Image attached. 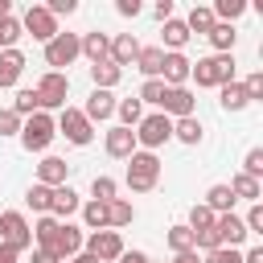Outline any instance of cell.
<instances>
[{
    "label": "cell",
    "instance_id": "obj_1",
    "mask_svg": "<svg viewBox=\"0 0 263 263\" xmlns=\"http://www.w3.org/2000/svg\"><path fill=\"white\" fill-rule=\"evenodd\" d=\"M189 78L197 82V86H226V82H234V58L230 53H210V58H197L193 66H189Z\"/></svg>",
    "mask_w": 263,
    "mask_h": 263
},
{
    "label": "cell",
    "instance_id": "obj_2",
    "mask_svg": "<svg viewBox=\"0 0 263 263\" xmlns=\"http://www.w3.org/2000/svg\"><path fill=\"white\" fill-rule=\"evenodd\" d=\"M156 181H160V160H156V152H132L127 156V189L132 193H148V189H156Z\"/></svg>",
    "mask_w": 263,
    "mask_h": 263
},
{
    "label": "cell",
    "instance_id": "obj_3",
    "mask_svg": "<svg viewBox=\"0 0 263 263\" xmlns=\"http://www.w3.org/2000/svg\"><path fill=\"white\" fill-rule=\"evenodd\" d=\"M53 136H58V123H53L49 111H37V115H29V119L21 123V144H25L29 152H45V148L53 144Z\"/></svg>",
    "mask_w": 263,
    "mask_h": 263
},
{
    "label": "cell",
    "instance_id": "obj_4",
    "mask_svg": "<svg viewBox=\"0 0 263 263\" xmlns=\"http://www.w3.org/2000/svg\"><path fill=\"white\" fill-rule=\"evenodd\" d=\"M0 247H8L12 255H21V251L33 247V226L25 222V214H16V210L0 214Z\"/></svg>",
    "mask_w": 263,
    "mask_h": 263
},
{
    "label": "cell",
    "instance_id": "obj_5",
    "mask_svg": "<svg viewBox=\"0 0 263 263\" xmlns=\"http://www.w3.org/2000/svg\"><path fill=\"white\" fill-rule=\"evenodd\" d=\"M168 140H173V119L160 115V111H152V115H144V119L136 123V144H140L144 152H156V148L168 144Z\"/></svg>",
    "mask_w": 263,
    "mask_h": 263
},
{
    "label": "cell",
    "instance_id": "obj_6",
    "mask_svg": "<svg viewBox=\"0 0 263 263\" xmlns=\"http://www.w3.org/2000/svg\"><path fill=\"white\" fill-rule=\"evenodd\" d=\"M33 90H37L41 111H49V107H66V95H70V74H66V70H45V74H41V82H37Z\"/></svg>",
    "mask_w": 263,
    "mask_h": 263
},
{
    "label": "cell",
    "instance_id": "obj_7",
    "mask_svg": "<svg viewBox=\"0 0 263 263\" xmlns=\"http://www.w3.org/2000/svg\"><path fill=\"white\" fill-rule=\"evenodd\" d=\"M82 251L95 263H115L123 255V238H119V230H95L90 238H82Z\"/></svg>",
    "mask_w": 263,
    "mask_h": 263
},
{
    "label": "cell",
    "instance_id": "obj_8",
    "mask_svg": "<svg viewBox=\"0 0 263 263\" xmlns=\"http://www.w3.org/2000/svg\"><path fill=\"white\" fill-rule=\"evenodd\" d=\"M53 123H58V132H62L70 144H78V148L95 140V127H90V119H86L78 107H62V115H58Z\"/></svg>",
    "mask_w": 263,
    "mask_h": 263
},
{
    "label": "cell",
    "instance_id": "obj_9",
    "mask_svg": "<svg viewBox=\"0 0 263 263\" xmlns=\"http://www.w3.org/2000/svg\"><path fill=\"white\" fill-rule=\"evenodd\" d=\"M21 29H25V33H33V41H45V45L62 33V29H58V21L45 12V4H33V8L25 12V21H21Z\"/></svg>",
    "mask_w": 263,
    "mask_h": 263
},
{
    "label": "cell",
    "instance_id": "obj_10",
    "mask_svg": "<svg viewBox=\"0 0 263 263\" xmlns=\"http://www.w3.org/2000/svg\"><path fill=\"white\" fill-rule=\"evenodd\" d=\"M214 234H218V247H230V251H238V247L251 238L238 214H218V218H214Z\"/></svg>",
    "mask_w": 263,
    "mask_h": 263
},
{
    "label": "cell",
    "instance_id": "obj_11",
    "mask_svg": "<svg viewBox=\"0 0 263 263\" xmlns=\"http://www.w3.org/2000/svg\"><path fill=\"white\" fill-rule=\"evenodd\" d=\"M74 58H78V33H58V37L45 45V62H49L53 70L70 66Z\"/></svg>",
    "mask_w": 263,
    "mask_h": 263
},
{
    "label": "cell",
    "instance_id": "obj_12",
    "mask_svg": "<svg viewBox=\"0 0 263 263\" xmlns=\"http://www.w3.org/2000/svg\"><path fill=\"white\" fill-rule=\"evenodd\" d=\"M193 95H189V86H164V99H160V115H177V119H185V115H193Z\"/></svg>",
    "mask_w": 263,
    "mask_h": 263
},
{
    "label": "cell",
    "instance_id": "obj_13",
    "mask_svg": "<svg viewBox=\"0 0 263 263\" xmlns=\"http://www.w3.org/2000/svg\"><path fill=\"white\" fill-rule=\"evenodd\" d=\"M140 49H144V45L136 41V33H115V37H111V49H107V58H111V62L123 70V66H132V62L140 58Z\"/></svg>",
    "mask_w": 263,
    "mask_h": 263
},
{
    "label": "cell",
    "instance_id": "obj_14",
    "mask_svg": "<svg viewBox=\"0 0 263 263\" xmlns=\"http://www.w3.org/2000/svg\"><path fill=\"white\" fill-rule=\"evenodd\" d=\"M189 58L185 53H164V66H160V82L164 86H185L189 82Z\"/></svg>",
    "mask_w": 263,
    "mask_h": 263
},
{
    "label": "cell",
    "instance_id": "obj_15",
    "mask_svg": "<svg viewBox=\"0 0 263 263\" xmlns=\"http://www.w3.org/2000/svg\"><path fill=\"white\" fill-rule=\"evenodd\" d=\"M82 115L90 119V127H95V123H103V119H111V115H115V95H111V90H90V99H86Z\"/></svg>",
    "mask_w": 263,
    "mask_h": 263
},
{
    "label": "cell",
    "instance_id": "obj_16",
    "mask_svg": "<svg viewBox=\"0 0 263 263\" xmlns=\"http://www.w3.org/2000/svg\"><path fill=\"white\" fill-rule=\"evenodd\" d=\"M103 148H107V156L127 160V156L136 152V132H132V127H111V132H107V140H103Z\"/></svg>",
    "mask_w": 263,
    "mask_h": 263
},
{
    "label": "cell",
    "instance_id": "obj_17",
    "mask_svg": "<svg viewBox=\"0 0 263 263\" xmlns=\"http://www.w3.org/2000/svg\"><path fill=\"white\" fill-rule=\"evenodd\" d=\"M66 177H70V164H66L62 156H45V160L37 164V185H45V189L66 185Z\"/></svg>",
    "mask_w": 263,
    "mask_h": 263
},
{
    "label": "cell",
    "instance_id": "obj_18",
    "mask_svg": "<svg viewBox=\"0 0 263 263\" xmlns=\"http://www.w3.org/2000/svg\"><path fill=\"white\" fill-rule=\"evenodd\" d=\"M78 251H82V230H78V226H70V222H62V226H58V242H53V255L66 263V259H74Z\"/></svg>",
    "mask_w": 263,
    "mask_h": 263
},
{
    "label": "cell",
    "instance_id": "obj_19",
    "mask_svg": "<svg viewBox=\"0 0 263 263\" xmlns=\"http://www.w3.org/2000/svg\"><path fill=\"white\" fill-rule=\"evenodd\" d=\"M21 74H25V53L21 49H0V90L16 86Z\"/></svg>",
    "mask_w": 263,
    "mask_h": 263
},
{
    "label": "cell",
    "instance_id": "obj_20",
    "mask_svg": "<svg viewBox=\"0 0 263 263\" xmlns=\"http://www.w3.org/2000/svg\"><path fill=\"white\" fill-rule=\"evenodd\" d=\"M78 205H82V201H78V193H74L70 185H58V189H53V197H49V218H58V222H62V218L78 214Z\"/></svg>",
    "mask_w": 263,
    "mask_h": 263
},
{
    "label": "cell",
    "instance_id": "obj_21",
    "mask_svg": "<svg viewBox=\"0 0 263 263\" xmlns=\"http://www.w3.org/2000/svg\"><path fill=\"white\" fill-rule=\"evenodd\" d=\"M107 49H111V37L107 33H82L78 37V53H86L90 66L95 62H107Z\"/></svg>",
    "mask_w": 263,
    "mask_h": 263
},
{
    "label": "cell",
    "instance_id": "obj_22",
    "mask_svg": "<svg viewBox=\"0 0 263 263\" xmlns=\"http://www.w3.org/2000/svg\"><path fill=\"white\" fill-rule=\"evenodd\" d=\"M144 78H160V66H164V49L160 45H148V49H140V58L132 62Z\"/></svg>",
    "mask_w": 263,
    "mask_h": 263
},
{
    "label": "cell",
    "instance_id": "obj_23",
    "mask_svg": "<svg viewBox=\"0 0 263 263\" xmlns=\"http://www.w3.org/2000/svg\"><path fill=\"white\" fill-rule=\"evenodd\" d=\"M119 78H123V70H119V66L111 62V58H107V62H95V66H90V82H95V90H111V86H115Z\"/></svg>",
    "mask_w": 263,
    "mask_h": 263
},
{
    "label": "cell",
    "instance_id": "obj_24",
    "mask_svg": "<svg viewBox=\"0 0 263 263\" xmlns=\"http://www.w3.org/2000/svg\"><path fill=\"white\" fill-rule=\"evenodd\" d=\"M218 103H222V111H242V107H251L242 82H226V86H218Z\"/></svg>",
    "mask_w": 263,
    "mask_h": 263
},
{
    "label": "cell",
    "instance_id": "obj_25",
    "mask_svg": "<svg viewBox=\"0 0 263 263\" xmlns=\"http://www.w3.org/2000/svg\"><path fill=\"white\" fill-rule=\"evenodd\" d=\"M132 222H136V205H132V201H123V197L107 201V230H115V226H132Z\"/></svg>",
    "mask_w": 263,
    "mask_h": 263
},
{
    "label": "cell",
    "instance_id": "obj_26",
    "mask_svg": "<svg viewBox=\"0 0 263 263\" xmlns=\"http://www.w3.org/2000/svg\"><path fill=\"white\" fill-rule=\"evenodd\" d=\"M234 201H238V197L230 193V185H210V193H205V201H201V205H210L214 214H230V210H234Z\"/></svg>",
    "mask_w": 263,
    "mask_h": 263
},
{
    "label": "cell",
    "instance_id": "obj_27",
    "mask_svg": "<svg viewBox=\"0 0 263 263\" xmlns=\"http://www.w3.org/2000/svg\"><path fill=\"white\" fill-rule=\"evenodd\" d=\"M164 45H168V53H181V45L189 41V29H185V21H177V16H168L164 21Z\"/></svg>",
    "mask_w": 263,
    "mask_h": 263
},
{
    "label": "cell",
    "instance_id": "obj_28",
    "mask_svg": "<svg viewBox=\"0 0 263 263\" xmlns=\"http://www.w3.org/2000/svg\"><path fill=\"white\" fill-rule=\"evenodd\" d=\"M173 136H177L181 144H201V119H197V115L173 119Z\"/></svg>",
    "mask_w": 263,
    "mask_h": 263
},
{
    "label": "cell",
    "instance_id": "obj_29",
    "mask_svg": "<svg viewBox=\"0 0 263 263\" xmlns=\"http://www.w3.org/2000/svg\"><path fill=\"white\" fill-rule=\"evenodd\" d=\"M58 218H49V214H41L37 218V226H33V238H37V247H45V251H53V242H58Z\"/></svg>",
    "mask_w": 263,
    "mask_h": 263
},
{
    "label": "cell",
    "instance_id": "obj_30",
    "mask_svg": "<svg viewBox=\"0 0 263 263\" xmlns=\"http://www.w3.org/2000/svg\"><path fill=\"white\" fill-rule=\"evenodd\" d=\"M214 25H218V21H214V12H210V4H197V8L189 12V21H185V29H189V37H193V33H201V37H205V33H210Z\"/></svg>",
    "mask_w": 263,
    "mask_h": 263
},
{
    "label": "cell",
    "instance_id": "obj_31",
    "mask_svg": "<svg viewBox=\"0 0 263 263\" xmlns=\"http://www.w3.org/2000/svg\"><path fill=\"white\" fill-rule=\"evenodd\" d=\"M205 37H210V45H214L218 53H230V49H234V41H238L234 25H222V21H218V25H214V29L205 33Z\"/></svg>",
    "mask_w": 263,
    "mask_h": 263
},
{
    "label": "cell",
    "instance_id": "obj_32",
    "mask_svg": "<svg viewBox=\"0 0 263 263\" xmlns=\"http://www.w3.org/2000/svg\"><path fill=\"white\" fill-rule=\"evenodd\" d=\"M78 210H82V222L90 226V234H95V230H107V201H95V197H90V201L78 205Z\"/></svg>",
    "mask_w": 263,
    "mask_h": 263
},
{
    "label": "cell",
    "instance_id": "obj_33",
    "mask_svg": "<svg viewBox=\"0 0 263 263\" xmlns=\"http://www.w3.org/2000/svg\"><path fill=\"white\" fill-rule=\"evenodd\" d=\"M210 12H214V21L230 25V21H238L247 12V0H218V4H210Z\"/></svg>",
    "mask_w": 263,
    "mask_h": 263
},
{
    "label": "cell",
    "instance_id": "obj_34",
    "mask_svg": "<svg viewBox=\"0 0 263 263\" xmlns=\"http://www.w3.org/2000/svg\"><path fill=\"white\" fill-rule=\"evenodd\" d=\"M115 111H119V119H123L119 127H136V123L144 119V103H140V99H119Z\"/></svg>",
    "mask_w": 263,
    "mask_h": 263
},
{
    "label": "cell",
    "instance_id": "obj_35",
    "mask_svg": "<svg viewBox=\"0 0 263 263\" xmlns=\"http://www.w3.org/2000/svg\"><path fill=\"white\" fill-rule=\"evenodd\" d=\"M49 197H53V189H45V185H29L25 205H29L33 214H49Z\"/></svg>",
    "mask_w": 263,
    "mask_h": 263
},
{
    "label": "cell",
    "instance_id": "obj_36",
    "mask_svg": "<svg viewBox=\"0 0 263 263\" xmlns=\"http://www.w3.org/2000/svg\"><path fill=\"white\" fill-rule=\"evenodd\" d=\"M168 247H173V255H185V251H193V230L189 226H168Z\"/></svg>",
    "mask_w": 263,
    "mask_h": 263
},
{
    "label": "cell",
    "instance_id": "obj_37",
    "mask_svg": "<svg viewBox=\"0 0 263 263\" xmlns=\"http://www.w3.org/2000/svg\"><path fill=\"white\" fill-rule=\"evenodd\" d=\"M21 37H25L21 21H16V16H4V21H0V49H16Z\"/></svg>",
    "mask_w": 263,
    "mask_h": 263
},
{
    "label": "cell",
    "instance_id": "obj_38",
    "mask_svg": "<svg viewBox=\"0 0 263 263\" xmlns=\"http://www.w3.org/2000/svg\"><path fill=\"white\" fill-rule=\"evenodd\" d=\"M230 193H234V197H247V201H251V205H255V201H259V193H263V189H259V181H251V177H242V173H238V177H234V181H230Z\"/></svg>",
    "mask_w": 263,
    "mask_h": 263
},
{
    "label": "cell",
    "instance_id": "obj_39",
    "mask_svg": "<svg viewBox=\"0 0 263 263\" xmlns=\"http://www.w3.org/2000/svg\"><path fill=\"white\" fill-rule=\"evenodd\" d=\"M214 218H218V214H214L210 205H193V210H189V230H193V234L214 230Z\"/></svg>",
    "mask_w": 263,
    "mask_h": 263
},
{
    "label": "cell",
    "instance_id": "obj_40",
    "mask_svg": "<svg viewBox=\"0 0 263 263\" xmlns=\"http://www.w3.org/2000/svg\"><path fill=\"white\" fill-rule=\"evenodd\" d=\"M12 111H16L21 119L37 115V111H41V103H37V90H16V103H12Z\"/></svg>",
    "mask_w": 263,
    "mask_h": 263
},
{
    "label": "cell",
    "instance_id": "obj_41",
    "mask_svg": "<svg viewBox=\"0 0 263 263\" xmlns=\"http://www.w3.org/2000/svg\"><path fill=\"white\" fill-rule=\"evenodd\" d=\"M140 103H152V107H160V99H164V82L160 78H144V86H140V95H136Z\"/></svg>",
    "mask_w": 263,
    "mask_h": 263
},
{
    "label": "cell",
    "instance_id": "obj_42",
    "mask_svg": "<svg viewBox=\"0 0 263 263\" xmlns=\"http://www.w3.org/2000/svg\"><path fill=\"white\" fill-rule=\"evenodd\" d=\"M242 177H251V181L263 177V148H251V152H247V160H242Z\"/></svg>",
    "mask_w": 263,
    "mask_h": 263
},
{
    "label": "cell",
    "instance_id": "obj_43",
    "mask_svg": "<svg viewBox=\"0 0 263 263\" xmlns=\"http://www.w3.org/2000/svg\"><path fill=\"white\" fill-rule=\"evenodd\" d=\"M90 193H95V201H115V181L111 177H95L90 181Z\"/></svg>",
    "mask_w": 263,
    "mask_h": 263
},
{
    "label": "cell",
    "instance_id": "obj_44",
    "mask_svg": "<svg viewBox=\"0 0 263 263\" xmlns=\"http://www.w3.org/2000/svg\"><path fill=\"white\" fill-rule=\"evenodd\" d=\"M21 123H25V119H21L12 107L0 111V136H21Z\"/></svg>",
    "mask_w": 263,
    "mask_h": 263
},
{
    "label": "cell",
    "instance_id": "obj_45",
    "mask_svg": "<svg viewBox=\"0 0 263 263\" xmlns=\"http://www.w3.org/2000/svg\"><path fill=\"white\" fill-rule=\"evenodd\" d=\"M242 226H247V234H263V205H259V201H255V205L247 210Z\"/></svg>",
    "mask_w": 263,
    "mask_h": 263
},
{
    "label": "cell",
    "instance_id": "obj_46",
    "mask_svg": "<svg viewBox=\"0 0 263 263\" xmlns=\"http://www.w3.org/2000/svg\"><path fill=\"white\" fill-rule=\"evenodd\" d=\"M205 263H242V255L230 247H214V251H205Z\"/></svg>",
    "mask_w": 263,
    "mask_h": 263
},
{
    "label": "cell",
    "instance_id": "obj_47",
    "mask_svg": "<svg viewBox=\"0 0 263 263\" xmlns=\"http://www.w3.org/2000/svg\"><path fill=\"white\" fill-rule=\"evenodd\" d=\"M74 8H78V0H49V4H45V12H49L53 21H58V16H70Z\"/></svg>",
    "mask_w": 263,
    "mask_h": 263
},
{
    "label": "cell",
    "instance_id": "obj_48",
    "mask_svg": "<svg viewBox=\"0 0 263 263\" xmlns=\"http://www.w3.org/2000/svg\"><path fill=\"white\" fill-rule=\"evenodd\" d=\"M242 90H247V99H251V103H255V99H263V74L255 70V74L242 82Z\"/></svg>",
    "mask_w": 263,
    "mask_h": 263
},
{
    "label": "cell",
    "instance_id": "obj_49",
    "mask_svg": "<svg viewBox=\"0 0 263 263\" xmlns=\"http://www.w3.org/2000/svg\"><path fill=\"white\" fill-rule=\"evenodd\" d=\"M115 12L119 16H140V0H115Z\"/></svg>",
    "mask_w": 263,
    "mask_h": 263
},
{
    "label": "cell",
    "instance_id": "obj_50",
    "mask_svg": "<svg viewBox=\"0 0 263 263\" xmlns=\"http://www.w3.org/2000/svg\"><path fill=\"white\" fill-rule=\"evenodd\" d=\"M33 263H62V259H58L53 251H45V247H37V251H33Z\"/></svg>",
    "mask_w": 263,
    "mask_h": 263
},
{
    "label": "cell",
    "instance_id": "obj_51",
    "mask_svg": "<svg viewBox=\"0 0 263 263\" xmlns=\"http://www.w3.org/2000/svg\"><path fill=\"white\" fill-rule=\"evenodd\" d=\"M115 263H148V255H144V251H123Z\"/></svg>",
    "mask_w": 263,
    "mask_h": 263
},
{
    "label": "cell",
    "instance_id": "obj_52",
    "mask_svg": "<svg viewBox=\"0 0 263 263\" xmlns=\"http://www.w3.org/2000/svg\"><path fill=\"white\" fill-rule=\"evenodd\" d=\"M152 12H156V16H160V21H168V16H173V0H160V4H156V8H152Z\"/></svg>",
    "mask_w": 263,
    "mask_h": 263
},
{
    "label": "cell",
    "instance_id": "obj_53",
    "mask_svg": "<svg viewBox=\"0 0 263 263\" xmlns=\"http://www.w3.org/2000/svg\"><path fill=\"white\" fill-rule=\"evenodd\" d=\"M242 263H263V247H251V251L242 255Z\"/></svg>",
    "mask_w": 263,
    "mask_h": 263
},
{
    "label": "cell",
    "instance_id": "obj_54",
    "mask_svg": "<svg viewBox=\"0 0 263 263\" xmlns=\"http://www.w3.org/2000/svg\"><path fill=\"white\" fill-rule=\"evenodd\" d=\"M173 263H201L197 251H185V255H173Z\"/></svg>",
    "mask_w": 263,
    "mask_h": 263
},
{
    "label": "cell",
    "instance_id": "obj_55",
    "mask_svg": "<svg viewBox=\"0 0 263 263\" xmlns=\"http://www.w3.org/2000/svg\"><path fill=\"white\" fill-rule=\"evenodd\" d=\"M0 263H21V255H12L8 247H0Z\"/></svg>",
    "mask_w": 263,
    "mask_h": 263
},
{
    "label": "cell",
    "instance_id": "obj_56",
    "mask_svg": "<svg viewBox=\"0 0 263 263\" xmlns=\"http://www.w3.org/2000/svg\"><path fill=\"white\" fill-rule=\"evenodd\" d=\"M66 263H95V259H90L86 251H78V255H74V259H66Z\"/></svg>",
    "mask_w": 263,
    "mask_h": 263
},
{
    "label": "cell",
    "instance_id": "obj_57",
    "mask_svg": "<svg viewBox=\"0 0 263 263\" xmlns=\"http://www.w3.org/2000/svg\"><path fill=\"white\" fill-rule=\"evenodd\" d=\"M4 16H12V4H8V0H0V21H4Z\"/></svg>",
    "mask_w": 263,
    "mask_h": 263
}]
</instances>
